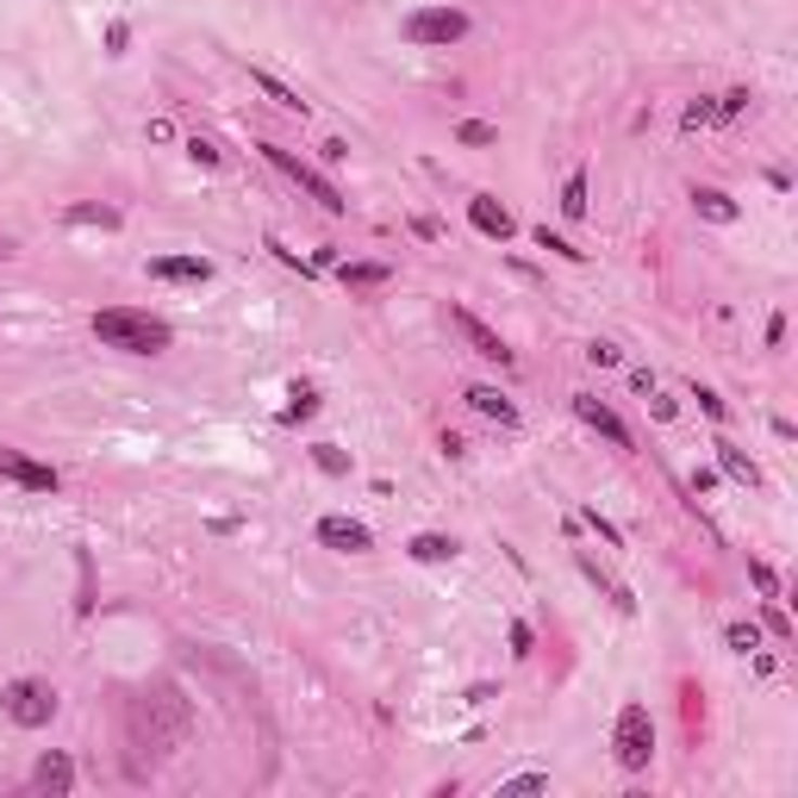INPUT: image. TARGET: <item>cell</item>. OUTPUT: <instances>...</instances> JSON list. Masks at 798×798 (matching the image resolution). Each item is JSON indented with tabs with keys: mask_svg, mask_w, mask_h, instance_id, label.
I'll return each instance as SVG.
<instances>
[{
	"mask_svg": "<svg viewBox=\"0 0 798 798\" xmlns=\"http://www.w3.org/2000/svg\"><path fill=\"white\" fill-rule=\"evenodd\" d=\"M468 224L480 231V237H493V244H512L518 237V219H512V206L493 194H474L468 200Z\"/></svg>",
	"mask_w": 798,
	"mask_h": 798,
	"instance_id": "obj_10",
	"label": "cell"
},
{
	"mask_svg": "<svg viewBox=\"0 0 798 798\" xmlns=\"http://www.w3.org/2000/svg\"><path fill=\"white\" fill-rule=\"evenodd\" d=\"M344 287H356V294H374V287H387V281H394V269H387V262H344Z\"/></svg>",
	"mask_w": 798,
	"mask_h": 798,
	"instance_id": "obj_20",
	"label": "cell"
},
{
	"mask_svg": "<svg viewBox=\"0 0 798 798\" xmlns=\"http://www.w3.org/2000/svg\"><path fill=\"white\" fill-rule=\"evenodd\" d=\"M462 399H468V406H474V412H480L487 424H499V430H518V424H524V412H518V406H512V399L499 394V387H487V381L462 387Z\"/></svg>",
	"mask_w": 798,
	"mask_h": 798,
	"instance_id": "obj_13",
	"label": "cell"
},
{
	"mask_svg": "<svg viewBox=\"0 0 798 798\" xmlns=\"http://www.w3.org/2000/svg\"><path fill=\"white\" fill-rule=\"evenodd\" d=\"M648 419H655V424H673V419H680V406H673V394H661V387H648Z\"/></svg>",
	"mask_w": 798,
	"mask_h": 798,
	"instance_id": "obj_31",
	"label": "cell"
},
{
	"mask_svg": "<svg viewBox=\"0 0 798 798\" xmlns=\"http://www.w3.org/2000/svg\"><path fill=\"white\" fill-rule=\"evenodd\" d=\"M94 344L119 349V356H163V349L175 344V331H169V319H156V312L106 306V312H94Z\"/></svg>",
	"mask_w": 798,
	"mask_h": 798,
	"instance_id": "obj_1",
	"label": "cell"
},
{
	"mask_svg": "<svg viewBox=\"0 0 798 798\" xmlns=\"http://www.w3.org/2000/svg\"><path fill=\"white\" fill-rule=\"evenodd\" d=\"M0 480H13L25 493H56V487H63V474L50 468V462H38V455H25V449H13V443H0Z\"/></svg>",
	"mask_w": 798,
	"mask_h": 798,
	"instance_id": "obj_7",
	"label": "cell"
},
{
	"mask_svg": "<svg viewBox=\"0 0 798 798\" xmlns=\"http://www.w3.org/2000/svg\"><path fill=\"white\" fill-rule=\"evenodd\" d=\"M412 231H419V237H430V244H437V237H443V224L430 219V213H419V219H412Z\"/></svg>",
	"mask_w": 798,
	"mask_h": 798,
	"instance_id": "obj_41",
	"label": "cell"
},
{
	"mask_svg": "<svg viewBox=\"0 0 798 798\" xmlns=\"http://www.w3.org/2000/svg\"><path fill=\"white\" fill-rule=\"evenodd\" d=\"M399 38L412 50H449L468 38V13L462 7H412L406 20H399Z\"/></svg>",
	"mask_w": 798,
	"mask_h": 798,
	"instance_id": "obj_3",
	"label": "cell"
},
{
	"mask_svg": "<svg viewBox=\"0 0 798 798\" xmlns=\"http://www.w3.org/2000/svg\"><path fill=\"white\" fill-rule=\"evenodd\" d=\"M524 793H549V768H530V773L499 780V798H524Z\"/></svg>",
	"mask_w": 798,
	"mask_h": 798,
	"instance_id": "obj_24",
	"label": "cell"
},
{
	"mask_svg": "<svg viewBox=\"0 0 798 798\" xmlns=\"http://www.w3.org/2000/svg\"><path fill=\"white\" fill-rule=\"evenodd\" d=\"M63 224H100V231H119V206H100V200H75L63 206Z\"/></svg>",
	"mask_w": 798,
	"mask_h": 798,
	"instance_id": "obj_19",
	"label": "cell"
},
{
	"mask_svg": "<svg viewBox=\"0 0 798 798\" xmlns=\"http://www.w3.org/2000/svg\"><path fill=\"white\" fill-rule=\"evenodd\" d=\"M312 537H319L324 549H337V555H369L374 549V530L362 518H349V512H324Z\"/></svg>",
	"mask_w": 798,
	"mask_h": 798,
	"instance_id": "obj_8",
	"label": "cell"
},
{
	"mask_svg": "<svg viewBox=\"0 0 798 798\" xmlns=\"http://www.w3.org/2000/svg\"><path fill=\"white\" fill-rule=\"evenodd\" d=\"M723 643H730V655H755V648H761V623L730 618V623H723Z\"/></svg>",
	"mask_w": 798,
	"mask_h": 798,
	"instance_id": "obj_23",
	"label": "cell"
},
{
	"mask_svg": "<svg viewBox=\"0 0 798 798\" xmlns=\"http://www.w3.org/2000/svg\"><path fill=\"white\" fill-rule=\"evenodd\" d=\"M612 761H618L623 773L655 768V718H648L643 698H630V705L618 711V723H612Z\"/></svg>",
	"mask_w": 798,
	"mask_h": 798,
	"instance_id": "obj_2",
	"label": "cell"
},
{
	"mask_svg": "<svg viewBox=\"0 0 798 798\" xmlns=\"http://www.w3.org/2000/svg\"><path fill=\"white\" fill-rule=\"evenodd\" d=\"M188 156H194L200 169H219V144L213 138H188Z\"/></svg>",
	"mask_w": 798,
	"mask_h": 798,
	"instance_id": "obj_37",
	"label": "cell"
},
{
	"mask_svg": "<svg viewBox=\"0 0 798 798\" xmlns=\"http://www.w3.org/2000/svg\"><path fill=\"white\" fill-rule=\"evenodd\" d=\"M748 100H755L748 88H730V94H718V119H723V125H730V119H743V113H748Z\"/></svg>",
	"mask_w": 798,
	"mask_h": 798,
	"instance_id": "obj_32",
	"label": "cell"
},
{
	"mask_svg": "<svg viewBox=\"0 0 798 798\" xmlns=\"http://www.w3.org/2000/svg\"><path fill=\"white\" fill-rule=\"evenodd\" d=\"M449 324L462 331V344H468L474 356H480V362H499V369H518V349L505 344V337H499V331H493L487 319H474L468 306H449Z\"/></svg>",
	"mask_w": 798,
	"mask_h": 798,
	"instance_id": "obj_6",
	"label": "cell"
},
{
	"mask_svg": "<svg viewBox=\"0 0 798 798\" xmlns=\"http://www.w3.org/2000/svg\"><path fill=\"white\" fill-rule=\"evenodd\" d=\"M144 274L150 281H175V287H206V281H213V262H206V256H150Z\"/></svg>",
	"mask_w": 798,
	"mask_h": 798,
	"instance_id": "obj_11",
	"label": "cell"
},
{
	"mask_svg": "<svg viewBox=\"0 0 798 798\" xmlns=\"http://www.w3.org/2000/svg\"><path fill=\"white\" fill-rule=\"evenodd\" d=\"M406 555H412V562H424V568H437V562H455V555H462V543H455V537H443V530H419V537H406Z\"/></svg>",
	"mask_w": 798,
	"mask_h": 798,
	"instance_id": "obj_16",
	"label": "cell"
},
{
	"mask_svg": "<svg viewBox=\"0 0 798 798\" xmlns=\"http://www.w3.org/2000/svg\"><path fill=\"white\" fill-rule=\"evenodd\" d=\"M718 487V468H693V493H711Z\"/></svg>",
	"mask_w": 798,
	"mask_h": 798,
	"instance_id": "obj_43",
	"label": "cell"
},
{
	"mask_svg": "<svg viewBox=\"0 0 798 798\" xmlns=\"http://www.w3.org/2000/svg\"><path fill=\"white\" fill-rule=\"evenodd\" d=\"M530 237H537V249H549V256H562V262H587V249H574L568 237H562V231H549V224H537Z\"/></svg>",
	"mask_w": 798,
	"mask_h": 798,
	"instance_id": "obj_25",
	"label": "cell"
},
{
	"mask_svg": "<svg viewBox=\"0 0 798 798\" xmlns=\"http://www.w3.org/2000/svg\"><path fill=\"white\" fill-rule=\"evenodd\" d=\"M106 50H113V56H125V50H131V25H125V20L106 25Z\"/></svg>",
	"mask_w": 798,
	"mask_h": 798,
	"instance_id": "obj_39",
	"label": "cell"
},
{
	"mask_svg": "<svg viewBox=\"0 0 798 798\" xmlns=\"http://www.w3.org/2000/svg\"><path fill=\"white\" fill-rule=\"evenodd\" d=\"M319 412V387L312 381H294L287 387V406H281V424H299V419H312Z\"/></svg>",
	"mask_w": 798,
	"mask_h": 798,
	"instance_id": "obj_21",
	"label": "cell"
},
{
	"mask_svg": "<svg viewBox=\"0 0 798 798\" xmlns=\"http://www.w3.org/2000/svg\"><path fill=\"white\" fill-rule=\"evenodd\" d=\"M31 793H50V798L75 793V761L63 755V748H44V755L31 761Z\"/></svg>",
	"mask_w": 798,
	"mask_h": 798,
	"instance_id": "obj_12",
	"label": "cell"
},
{
	"mask_svg": "<svg viewBox=\"0 0 798 798\" xmlns=\"http://www.w3.org/2000/svg\"><path fill=\"white\" fill-rule=\"evenodd\" d=\"M562 213H568V219H587V169H574L568 181H562Z\"/></svg>",
	"mask_w": 798,
	"mask_h": 798,
	"instance_id": "obj_26",
	"label": "cell"
},
{
	"mask_svg": "<svg viewBox=\"0 0 798 798\" xmlns=\"http://www.w3.org/2000/svg\"><path fill=\"white\" fill-rule=\"evenodd\" d=\"M761 623H768V630H773V636H780V643L793 636V618L780 612V598H768V605H761Z\"/></svg>",
	"mask_w": 798,
	"mask_h": 798,
	"instance_id": "obj_36",
	"label": "cell"
},
{
	"mask_svg": "<svg viewBox=\"0 0 798 798\" xmlns=\"http://www.w3.org/2000/svg\"><path fill=\"white\" fill-rule=\"evenodd\" d=\"M0 711L13 730H44L56 718V686L38 680V673H20V680H7V693H0Z\"/></svg>",
	"mask_w": 798,
	"mask_h": 798,
	"instance_id": "obj_4",
	"label": "cell"
},
{
	"mask_svg": "<svg viewBox=\"0 0 798 798\" xmlns=\"http://www.w3.org/2000/svg\"><path fill=\"white\" fill-rule=\"evenodd\" d=\"M319 156H324V163H331V169H337V163H344V156H349V144H344V138H324V144H319Z\"/></svg>",
	"mask_w": 798,
	"mask_h": 798,
	"instance_id": "obj_40",
	"label": "cell"
},
{
	"mask_svg": "<svg viewBox=\"0 0 798 798\" xmlns=\"http://www.w3.org/2000/svg\"><path fill=\"white\" fill-rule=\"evenodd\" d=\"M455 144H468V150L499 144V125H487V119H462V125H455Z\"/></svg>",
	"mask_w": 798,
	"mask_h": 798,
	"instance_id": "obj_27",
	"label": "cell"
},
{
	"mask_svg": "<svg viewBox=\"0 0 798 798\" xmlns=\"http://www.w3.org/2000/svg\"><path fill=\"white\" fill-rule=\"evenodd\" d=\"M249 88H256V94H269L274 106H281V113H294V119H306V113H312V100L299 94V88H287L274 69H262V63H249Z\"/></svg>",
	"mask_w": 798,
	"mask_h": 798,
	"instance_id": "obj_14",
	"label": "cell"
},
{
	"mask_svg": "<svg viewBox=\"0 0 798 798\" xmlns=\"http://www.w3.org/2000/svg\"><path fill=\"white\" fill-rule=\"evenodd\" d=\"M269 249H274V262H281V269H299V274H306V281L319 274V262H306V256H299V249H287V244H281V237H269Z\"/></svg>",
	"mask_w": 798,
	"mask_h": 798,
	"instance_id": "obj_28",
	"label": "cell"
},
{
	"mask_svg": "<svg viewBox=\"0 0 798 798\" xmlns=\"http://www.w3.org/2000/svg\"><path fill=\"white\" fill-rule=\"evenodd\" d=\"M144 131H150V144H169V138H175V125H169V119H150Z\"/></svg>",
	"mask_w": 798,
	"mask_h": 798,
	"instance_id": "obj_42",
	"label": "cell"
},
{
	"mask_svg": "<svg viewBox=\"0 0 798 798\" xmlns=\"http://www.w3.org/2000/svg\"><path fill=\"white\" fill-rule=\"evenodd\" d=\"M693 399H698V412H705L711 424H723V419H730V406H723V394H718V387H693Z\"/></svg>",
	"mask_w": 798,
	"mask_h": 798,
	"instance_id": "obj_30",
	"label": "cell"
},
{
	"mask_svg": "<svg viewBox=\"0 0 798 798\" xmlns=\"http://www.w3.org/2000/svg\"><path fill=\"white\" fill-rule=\"evenodd\" d=\"M312 462H319L324 474H349V455L337 443H312Z\"/></svg>",
	"mask_w": 798,
	"mask_h": 798,
	"instance_id": "obj_33",
	"label": "cell"
},
{
	"mask_svg": "<svg viewBox=\"0 0 798 798\" xmlns=\"http://www.w3.org/2000/svg\"><path fill=\"white\" fill-rule=\"evenodd\" d=\"M748 580H755V593L761 598H780V574H773L768 562H748Z\"/></svg>",
	"mask_w": 798,
	"mask_h": 798,
	"instance_id": "obj_34",
	"label": "cell"
},
{
	"mask_svg": "<svg viewBox=\"0 0 798 798\" xmlns=\"http://www.w3.org/2000/svg\"><path fill=\"white\" fill-rule=\"evenodd\" d=\"M718 474L723 480H736V487H761V468H755V455H748V449H736L730 443V437H718Z\"/></svg>",
	"mask_w": 798,
	"mask_h": 798,
	"instance_id": "obj_15",
	"label": "cell"
},
{
	"mask_svg": "<svg viewBox=\"0 0 798 798\" xmlns=\"http://www.w3.org/2000/svg\"><path fill=\"white\" fill-rule=\"evenodd\" d=\"M0 262H13V244H7V237H0Z\"/></svg>",
	"mask_w": 798,
	"mask_h": 798,
	"instance_id": "obj_44",
	"label": "cell"
},
{
	"mask_svg": "<svg viewBox=\"0 0 798 798\" xmlns=\"http://www.w3.org/2000/svg\"><path fill=\"white\" fill-rule=\"evenodd\" d=\"M574 562H580V574H587V580H593L598 593L612 598V612H623V618H630V612H636V593H630V587H623V580H612V574L598 568L593 555H574Z\"/></svg>",
	"mask_w": 798,
	"mask_h": 798,
	"instance_id": "obj_17",
	"label": "cell"
},
{
	"mask_svg": "<svg viewBox=\"0 0 798 798\" xmlns=\"http://www.w3.org/2000/svg\"><path fill=\"white\" fill-rule=\"evenodd\" d=\"M711 125H723V119H718V94L686 100V113H680V131H711Z\"/></svg>",
	"mask_w": 798,
	"mask_h": 798,
	"instance_id": "obj_22",
	"label": "cell"
},
{
	"mask_svg": "<svg viewBox=\"0 0 798 798\" xmlns=\"http://www.w3.org/2000/svg\"><path fill=\"white\" fill-rule=\"evenodd\" d=\"M262 156H269L274 169H281L287 181H294V188H306V194L319 200V213H331V219H344V194H337V181H331V175H319L312 163H299L294 150H281V144H262Z\"/></svg>",
	"mask_w": 798,
	"mask_h": 798,
	"instance_id": "obj_5",
	"label": "cell"
},
{
	"mask_svg": "<svg viewBox=\"0 0 798 798\" xmlns=\"http://www.w3.org/2000/svg\"><path fill=\"white\" fill-rule=\"evenodd\" d=\"M574 419L587 424V430H598V437H605L612 449H630V424H623L598 394H574Z\"/></svg>",
	"mask_w": 798,
	"mask_h": 798,
	"instance_id": "obj_9",
	"label": "cell"
},
{
	"mask_svg": "<svg viewBox=\"0 0 798 798\" xmlns=\"http://www.w3.org/2000/svg\"><path fill=\"white\" fill-rule=\"evenodd\" d=\"M580 518H587V524H593V530H598V543H605V549H623V537H618V524H612V518H598V505H587V512H580Z\"/></svg>",
	"mask_w": 798,
	"mask_h": 798,
	"instance_id": "obj_35",
	"label": "cell"
},
{
	"mask_svg": "<svg viewBox=\"0 0 798 798\" xmlns=\"http://www.w3.org/2000/svg\"><path fill=\"white\" fill-rule=\"evenodd\" d=\"M505 643H512V661H524V655L537 648V630H530L524 618H512V630H505Z\"/></svg>",
	"mask_w": 798,
	"mask_h": 798,
	"instance_id": "obj_29",
	"label": "cell"
},
{
	"mask_svg": "<svg viewBox=\"0 0 798 798\" xmlns=\"http://www.w3.org/2000/svg\"><path fill=\"white\" fill-rule=\"evenodd\" d=\"M693 213H698V219H711V224H736V219H743V206L723 194V188H693Z\"/></svg>",
	"mask_w": 798,
	"mask_h": 798,
	"instance_id": "obj_18",
	"label": "cell"
},
{
	"mask_svg": "<svg viewBox=\"0 0 798 798\" xmlns=\"http://www.w3.org/2000/svg\"><path fill=\"white\" fill-rule=\"evenodd\" d=\"M587 362H593V369H618L623 349L618 344H587Z\"/></svg>",
	"mask_w": 798,
	"mask_h": 798,
	"instance_id": "obj_38",
	"label": "cell"
}]
</instances>
